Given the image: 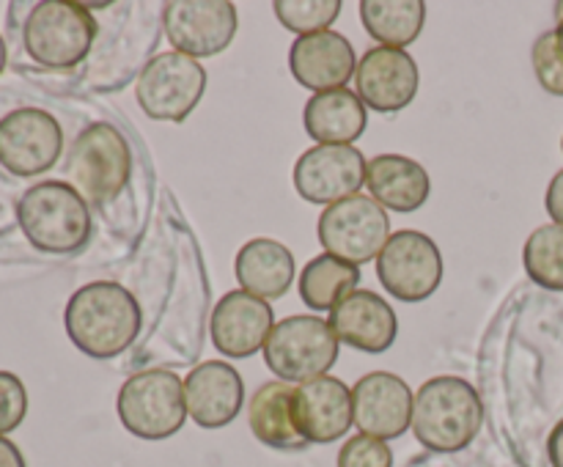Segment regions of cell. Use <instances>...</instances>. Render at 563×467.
I'll list each match as a JSON object with an SVG mask.
<instances>
[{
    "label": "cell",
    "mask_w": 563,
    "mask_h": 467,
    "mask_svg": "<svg viewBox=\"0 0 563 467\" xmlns=\"http://www.w3.org/2000/svg\"><path fill=\"white\" fill-rule=\"evenodd\" d=\"M66 335L88 357L108 360L121 355L141 333V305L115 280H93L66 302Z\"/></svg>",
    "instance_id": "obj_1"
},
{
    "label": "cell",
    "mask_w": 563,
    "mask_h": 467,
    "mask_svg": "<svg viewBox=\"0 0 563 467\" xmlns=\"http://www.w3.org/2000/svg\"><path fill=\"white\" fill-rule=\"evenodd\" d=\"M484 404L478 390L460 377H434L412 401V434L434 454H456L482 432Z\"/></svg>",
    "instance_id": "obj_2"
},
{
    "label": "cell",
    "mask_w": 563,
    "mask_h": 467,
    "mask_svg": "<svg viewBox=\"0 0 563 467\" xmlns=\"http://www.w3.org/2000/svg\"><path fill=\"white\" fill-rule=\"evenodd\" d=\"M16 220L36 251L69 256L91 236L88 201L66 181H38L16 201Z\"/></svg>",
    "instance_id": "obj_3"
},
{
    "label": "cell",
    "mask_w": 563,
    "mask_h": 467,
    "mask_svg": "<svg viewBox=\"0 0 563 467\" xmlns=\"http://www.w3.org/2000/svg\"><path fill=\"white\" fill-rule=\"evenodd\" d=\"M97 20L91 9L71 0H42L31 9L22 31L25 53L47 69L77 66L93 47Z\"/></svg>",
    "instance_id": "obj_4"
},
{
    "label": "cell",
    "mask_w": 563,
    "mask_h": 467,
    "mask_svg": "<svg viewBox=\"0 0 563 467\" xmlns=\"http://www.w3.org/2000/svg\"><path fill=\"white\" fill-rule=\"evenodd\" d=\"M71 187L88 203L104 207L126 187L132 174V152L113 124H91L77 135L66 159Z\"/></svg>",
    "instance_id": "obj_5"
},
{
    "label": "cell",
    "mask_w": 563,
    "mask_h": 467,
    "mask_svg": "<svg viewBox=\"0 0 563 467\" xmlns=\"http://www.w3.org/2000/svg\"><path fill=\"white\" fill-rule=\"evenodd\" d=\"M119 418L141 440H165L185 426V382L168 368H148L119 390Z\"/></svg>",
    "instance_id": "obj_6"
},
{
    "label": "cell",
    "mask_w": 563,
    "mask_h": 467,
    "mask_svg": "<svg viewBox=\"0 0 563 467\" xmlns=\"http://www.w3.org/2000/svg\"><path fill=\"white\" fill-rule=\"evenodd\" d=\"M264 360L280 382H308L324 377V371L339 360V338L324 319L289 316L269 333Z\"/></svg>",
    "instance_id": "obj_7"
},
{
    "label": "cell",
    "mask_w": 563,
    "mask_h": 467,
    "mask_svg": "<svg viewBox=\"0 0 563 467\" xmlns=\"http://www.w3.org/2000/svg\"><path fill=\"white\" fill-rule=\"evenodd\" d=\"M207 91V71L196 58L181 53H159L143 66L135 97L152 121L181 124Z\"/></svg>",
    "instance_id": "obj_8"
},
{
    "label": "cell",
    "mask_w": 563,
    "mask_h": 467,
    "mask_svg": "<svg viewBox=\"0 0 563 467\" xmlns=\"http://www.w3.org/2000/svg\"><path fill=\"white\" fill-rule=\"evenodd\" d=\"M390 240L388 212L372 196H352L333 203L319 218V242L324 253L350 264H366L383 253Z\"/></svg>",
    "instance_id": "obj_9"
},
{
    "label": "cell",
    "mask_w": 563,
    "mask_h": 467,
    "mask_svg": "<svg viewBox=\"0 0 563 467\" xmlns=\"http://www.w3.org/2000/svg\"><path fill=\"white\" fill-rule=\"evenodd\" d=\"M377 278L401 302H421L443 280V256L432 236L421 231H396L377 256Z\"/></svg>",
    "instance_id": "obj_10"
},
{
    "label": "cell",
    "mask_w": 563,
    "mask_h": 467,
    "mask_svg": "<svg viewBox=\"0 0 563 467\" xmlns=\"http://www.w3.org/2000/svg\"><path fill=\"white\" fill-rule=\"evenodd\" d=\"M163 25L176 53L198 60L234 42L240 14L229 0H174L163 5Z\"/></svg>",
    "instance_id": "obj_11"
},
{
    "label": "cell",
    "mask_w": 563,
    "mask_h": 467,
    "mask_svg": "<svg viewBox=\"0 0 563 467\" xmlns=\"http://www.w3.org/2000/svg\"><path fill=\"white\" fill-rule=\"evenodd\" d=\"M64 152V130L47 110L20 108L0 119V165L14 176H38Z\"/></svg>",
    "instance_id": "obj_12"
},
{
    "label": "cell",
    "mask_w": 563,
    "mask_h": 467,
    "mask_svg": "<svg viewBox=\"0 0 563 467\" xmlns=\"http://www.w3.org/2000/svg\"><path fill=\"white\" fill-rule=\"evenodd\" d=\"M366 165L355 146H313L295 163V187L308 203L333 207L366 185Z\"/></svg>",
    "instance_id": "obj_13"
},
{
    "label": "cell",
    "mask_w": 563,
    "mask_h": 467,
    "mask_svg": "<svg viewBox=\"0 0 563 467\" xmlns=\"http://www.w3.org/2000/svg\"><path fill=\"white\" fill-rule=\"evenodd\" d=\"M412 396L410 385L390 371H372L352 388V407H355V426L361 434L377 440H396L412 423Z\"/></svg>",
    "instance_id": "obj_14"
},
{
    "label": "cell",
    "mask_w": 563,
    "mask_h": 467,
    "mask_svg": "<svg viewBox=\"0 0 563 467\" xmlns=\"http://www.w3.org/2000/svg\"><path fill=\"white\" fill-rule=\"evenodd\" d=\"M418 82V64L405 49L374 47L357 60V97L377 113H396L407 108L416 99Z\"/></svg>",
    "instance_id": "obj_15"
},
{
    "label": "cell",
    "mask_w": 563,
    "mask_h": 467,
    "mask_svg": "<svg viewBox=\"0 0 563 467\" xmlns=\"http://www.w3.org/2000/svg\"><path fill=\"white\" fill-rule=\"evenodd\" d=\"M291 407L297 429L308 443H335L355 423L352 390L335 377H317L297 385Z\"/></svg>",
    "instance_id": "obj_16"
},
{
    "label": "cell",
    "mask_w": 563,
    "mask_h": 467,
    "mask_svg": "<svg viewBox=\"0 0 563 467\" xmlns=\"http://www.w3.org/2000/svg\"><path fill=\"white\" fill-rule=\"evenodd\" d=\"M289 69L308 91H339L357 71L355 47L335 31H319L297 36L289 49Z\"/></svg>",
    "instance_id": "obj_17"
},
{
    "label": "cell",
    "mask_w": 563,
    "mask_h": 467,
    "mask_svg": "<svg viewBox=\"0 0 563 467\" xmlns=\"http://www.w3.org/2000/svg\"><path fill=\"white\" fill-rule=\"evenodd\" d=\"M187 415L201 429H223L240 415L245 382L240 371L223 360H207L185 379Z\"/></svg>",
    "instance_id": "obj_18"
},
{
    "label": "cell",
    "mask_w": 563,
    "mask_h": 467,
    "mask_svg": "<svg viewBox=\"0 0 563 467\" xmlns=\"http://www.w3.org/2000/svg\"><path fill=\"white\" fill-rule=\"evenodd\" d=\"M273 308L247 291H229L212 311V341L223 355L251 357L267 344L273 333Z\"/></svg>",
    "instance_id": "obj_19"
},
{
    "label": "cell",
    "mask_w": 563,
    "mask_h": 467,
    "mask_svg": "<svg viewBox=\"0 0 563 467\" xmlns=\"http://www.w3.org/2000/svg\"><path fill=\"white\" fill-rule=\"evenodd\" d=\"M330 327L335 338L355 349L379 355L390 349L399 335V319L388 300L366 289H357L346 294L339 305L330 311Z\"/></svg>",
    "instance_id": "obj_20"
},
{
    "label": "cell",
    "mask_w": 563,
    "mask_h": 467,
    "mask_svg": "<svg viewBox=\"0 0 563 467\" xmlns=\"http://www.w3.org/2000/svg\"><path fill=\"white\" fill-rule=\"evenodd\" d=\"M366 187L379 207L410 214L427 203L432 181L421 163L401 154H379L366 165Z\"/></svg>",
    "instance_id": "obj_21"
},
{
    "label": "cell",
    "mask_w": 563,
    "mask_h": 467,
    "mask_svg": "<svg viewBox=\"0 0 563 467\" xmlns=\"http://www.w3.org/2000/svg\"><path fill=\"white\" fill-rule=\"evenodd\" d=\"M366 104L350 88L313 93L302 110L308 137L319 146H352L366 132Z\"/></svg>",
    "instance_id": "obj_22"
},
{
    "label": "cell",
    "mask_w": 563,
    "mask_h": 467,
    "mask_svg": "<svg viewBox=\"0 0 563 467\" xmlns=\"http://www.w3.org/2000/svg\"><path fill=\"white\" fill-rule=\"evenodd\" d=\"M242 291L262 300H278L295 278V256L278 240H251L240 247L234 262Z\"/></svg>",
    "instance_id": "obj_23"
},
{
    "label": "cell",
    "mask_w": 563,
    "mask_h": 467,
    "mask_svg": "<svg viewBox=\"0 0 563 467\" xmlns=\"http://www.w3.org/2000/svg\"><path fill=\"white\" fill-rule=\"evenodd\" d=\"M295 388L289 382H264L253 393L251 407H247V421L251 432L258 443L275 451H302L308 448V440L302 437L295 421V407H291Z\"/></svg>",
    "instance_id": "obj_24"
},
{
    "label": "cell",
    "mask_w": 563,
    "mask_h": 467,
    "mask_svg": "<svg viewBox=\"0 0 563 467\" xmlns=\"http://www.w3.org/2000/svg\"><path fill=\"white\" fill-rule=\"evenodd\" d=\"M361 20L383 47L401 49L421 36L427 5L423 0H363Z\"/></svg>",
    "instance_id": "obj_25"
},
{
    "label": "cell",
    "mask_w": 563,
    "mask_h": 467,
    "mask_svg": "<svg viewBox=\"0 0 563 467\" xmlns=\"http://www.w3.org/2000/svg\"><path fill=\"white\" fill-rule=\"evenodd\" d=\"M361 269L341 258L324 256L311 258L300 275V297L313 311H333L346 294L357 291Z\"/></svg>",
    "instance_id": "obj_26"
},
{
    "label": "cell",
    "mask_w": 563,
    "mask_h": 467,
    "mask_svg": "<svg viewBox=\"0 0 563 467\" xmlns=\"http://www.w3.org/2000/svg\"><path fill=\"white\" fill-rule=\"evenodd\" d=\"M522 264L533 283L563 291V225H539L522 247Z\"/></svg>",
    "instance_id": "obj_27"
},
{
    "label": "cell",
    "mask_w": 563,
    "mask_h": 467,
    "mask_svg": "<svg viewBox=\"0 0 563 467\" xmlns=\"http://www.w3.org/2000/svg\"><path fill=\"white\" fill-rule=\"evenodd\" d=\"M275 16L280 25L289 27L297 36H311V33L330 31L339 20V0H275Z\"/></svg>",
    "instance_id": "obj_28"
},
{
    "label": "cell",
    "mask_w": 563,
    "mask_h": 467,
    "mask_svg": "<svg viewBox=\"0 0 563 467\" xmlns=\"http://www.w3.org/2000/svg\"><path fill=\"white\" fill-rule=\"evenodd\" d=\"M533 71L542 88L553 97H563V53L555 31L542 33L533 44Z\"/></svg>",
    "instance_id": "obj_29"
},
{
    "label": "cell",
    "mask_w": 563,
    "mask_h": 467,
    "mask_svg": "<svg viewBox=\"0 0 563 467\" xmlns=\"http://www.w3.org/2000/svg\"><path fill=\"white\" fill-rule=\"evenodd\" d=\"M339 467H394V451L385 440L355 434L341 445Z\"/></svg>",
    "instance_id": "obj_30"
},
{
    "label": "cell",
    "mask_w": 563,
    "mask_h": 467,
    "mask_svg": "<svg viewBox=\"0 0 563 467\" xmlns=\"http://www.w3.org/2000/svg\"><path fill=\"white\" fill-rule=\"evenodd\" d=\"M27 412V390L11 371H0V437L14 432Z\"/></svg>",
    "instance_id": "obj_31"
},
{
    "label": "cell",
    "mask_w": 563,
    "mask_h": 467,
    "mask_svg": "<svg viewBox=\"0 0 563 467\" xmlns=\"http://www.w3.org/2000/svg\"><path fill=\"white\" fill-rule=\"evenodd\" d=\"M544 203H548V212L550 218H553V223L563 225V168L553 176V181H550Z\"/></svg>",
    "instance_id": "obj_32"
},
{
    "label": "cell",
    "mask_w": 563,
    "mask_h": 467,
    "mask_svg": "<svg viewBox=\"0 0 563 467\" xmlns=\"http://www.w3.org/2000/svg\"><path fill=\"white\" fill-rule=\"evenodd\" d=\"M0 467H27L22 451L9 437H0Z\"/></svg>",
    "instance_id": "obj_33"
},
{
    "label": "cell",
    "mask_w": 563,
    "mask_h": 467,
    "mask_svg": "<svg viewBox=\"0 0 563 467\" xmlns=\"http://www.w3.org/2000/svg\"><path fill=\"white\" fill-rule=\"evenodd\" d=\"M548 454H550V465L563 467V421L553 429V434H550Z\"/></svg>",
    "instance_id": "obj_34"
},
{
    "label": "cell",
    "mask_w": 563,
    "mask_h": 467,
    "mask_svg": "<svg viewBox=\"0 0 563 467\" xmlns=\"http://www.w3.org/2000/svg\"><path fill=\"white\" fill-rule=\"evenodd\" d=\"M5 58H9V55H5V42H3V36H0V75H3V69H5Z\"/></svg>",
    "instance_id": "obj_35"
},
{
    "label": "cell",
    "mask_w": 563,
    "mask_h": 467,
    "mask_svg": "<svg viewBox=\"0 0 563 467\" xmlns=\"http://www.w3.org/2000/svg\"><path fill=\"white\" fill-rule=\"evenodd\" d=\"M555 36H559V47H561V53H563V16H561L559 27H555Z\"/></svg>",
    "instance_id": "obj_36"
},
{
    "label": "cell",
    "mask_w": 563,
    "mask_h": 467,
    "mask_svg": "<svg viewBox=\"0 0 563 467\" xmlns=\"http://www.w3.org/2000/svg\"><path fill=\"white\" fill-rule=\"evenodd\" d=\"M561 146H563V141H561Z\"/></svg>",
    "instance_id": "obj_37"
}]
</instances>
